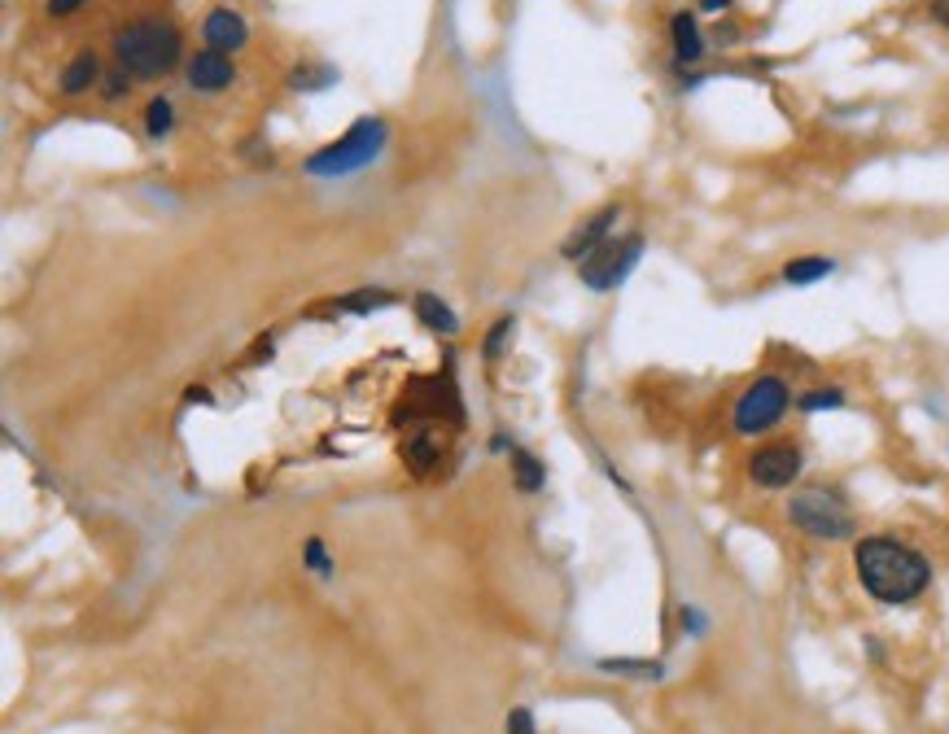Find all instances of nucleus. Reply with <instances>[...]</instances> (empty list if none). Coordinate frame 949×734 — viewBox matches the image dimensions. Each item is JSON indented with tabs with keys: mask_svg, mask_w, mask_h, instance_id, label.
<instances>
[{
	"mask_svg": "<svg viewBox=\"0 0 949 734\" xmlns=\"http://www.w3.org/2000/svg\"><path fill=\"white\" fill-rule=\"evenodd\" d=\"M854 569H858L862 590L879 603H910L932 582V564L915 547H906L888 533L862 538L854 547Z\"/></svg>",
	"mask_w": 949,
	"mask_h": 734,
	"instance_id": "obj_1",
	"label": "nucleus"
},
{
	"mask_svg": "<svg viewBox=\"0 0 949 734\" xmlns=\"http://www.w3.org/2000/svg\"><path fill=\"white\" fill-rule=\"evenodd\" d=\"M512 472H516V486L521 490H543V463L529 455V450H512Z\"/></svg>",
	"mask_w": 949,
	"mask_h": 734,
	"instance_id": "obj_16",
	"label": "nucleus"
},
{
	"mask_svg": "<svg viewBox=\"0 0 949 734\" xmlns=\"http://www.w3.org/2000/svg\"><path fill=\"white\" fill-rule=\"evenodd\" d=\"M79 4H83V0H49V18H67Z\"/></svg>",
	"mask_w": 949,
	"mask_h": 734,
	"instance_id": "obj_24",
	"label": "nucleus"
},
{
	"mask_svg": "<svg viewBox=\"0 0 949 734\" xmlns=\"http://www.w3.org/2000/svg\"><path fill=\"white\" fill-rule=\"evenodd\" d=\"M622 220V206H604V211H595L590 220L565 241V254L569 258H586V254H595L604 241H608V232H613V223Z\"/></svg>",
	"mask_w": 949,
	"mask_h": 734,
	"instance_id": "obj_8",
	"label": "nucleus"
},
{
	"mask_svg": "<svg viewBox=\"0 0 949 734\" xmlns=\"http://www.w3.org/2000/svg\"><path fill=\"white\" fill-rule=\"evenodd\" d=\"M189 83H193L198 92H223V88L232 83V62L223 58L220 49H206V53H198V58L189 62Z\"/></svg>",
	"mask_w": 949,
	"mask_h": 734,
	"instance_id": "obj_11",
	"label": "nucleus"
},
{
	"mask_svg": "<svg viewBox=\"0 0 949 734\" xmlns=\"http://www.w3.org/2000/svg\"><path fill=\"white\" fill-rule=\"evenodd\" d=\"M123 88H128V71H114L110 79H105L101 96H105V101H119V96H123Z\"/></svg>",
	"mask_w": 949,
	"mask_h": 734,
	"instance_id": "obj_23",
	"label": "nucleus"
},
{
	"mask_svg": "<svg viewBox=\"0 0 949 734\" xmlns=\"http://www.w3.org/2000/svg\"><path fill=\"white\" fill-rule=\"evenodd\" d=\"M683 625H687L691 634H696V630H705V621H700V612H696V608H683Z\"/></svg>",
	"mask_w": 949,
	"mask_h": 734,
	"instance_id": "obj_25",
	"label": "nucleus"
},
{
	"mask_svg": "<svg viewBox=\"0 0 949 734\" xmlns=\"http://www.w3.org/2000/svg\"><path fill=\"white\" fill-rule=\"evenodd\" d=\"M788 407H792L788 385H784L779 376H757V380L739 394V402H735V434L757 438V434L775 429V425L788 416Z\"/></svg>",
	"mask_w": 949,
	"mask_h": 734,
	"instance_id": "obj_4",
	"label": "nucleus"
},
{
	"mask_svg": "<svg viewBox=\"0 0 949 734\" xmlns=\"http://www.w3.org/2000/svg\"><path fill=\"white\" fill-rule=\"evenodd\" d=\"M202 35H206V44H211V49L232 53V49H241V44L250 40V27H245V18H241V13H232V9H215V13H206Z\"/></svg>",
	"mask_w": 949,
	"mask_h": 734,
	"instance_id": "obj_9",
	"label": "nucleus"
},
{
	"mask_svg": "<svg viewBox=\"0 0 949 734\" xmlns=\"http://www.w3.org/2000/svg\"><path fill=\"white\" fill-rule=\"evenodd\" d=\"M932 18H937L941 27H949V0H932Z\"/></svg>",
	"mask_w": 949,
	"mask_h": 734,
	"instance_id": "obj_26",
	"label": "nucleus"
},
{
	"mask_svg": "<svg viewBox=\"0 0 949 734\" xmlns=\"http://www.w3.org/2000/svg\"><path fill=\"white\" fill-rule=\"evenodd\" d=\"M416 315H421V324L425 328H434V333H460V319H455V310L434 294H421L416 297Z\"/></svg>",
	"mask_w": 949,
	"mask_h": 734,
	"instance_id": "obj_14",
	"label": "nucleus"
},
{
	"mask_svg": "<svg viewBox=\"0 0 949 734\" xmlns=\"http://www.w3.org/2000/svg\"><path fill=\"white\" fill-rule=\"evenodd\" d=\"M836 272V258H827V254H805V258H792L788 267H784V281L788 285H818V281H827Z\"/></svg>",
	"mask_w": 949,
	"mask_h": 734,
	"instance_id": "obj_12",
	"label": "nucleus"
},
{
	"mask_svg": "<svg viewBox=\"0 0 949 734\" xmlns=\"http://www.w3.org/2000/svg\"><path fill=\"white\" fill-rule=\"evenodd\" d=\"M797 407L801 411H836V407H845V394L840 389H809V394H801Z\"/></svg>",
	"mask_w": 949,
	"mask_h": 734,
	"instance_id": "obj_17",
	"label": "nucleus"
},
{
	"mask_svg": "<svg viewBox=\"0 0 949 734\" xmlns=\"http://www.w3.org/2000/svg\"><path fill=\"white\" fill-rule=\"evenodd\" d=\"M669 35H674V58H678V67H696V62L705 58V35H700L691 9H678V13L669 18Z\"/></svg>",
	"mask_w": 949,
	"mask_h": 734,
	"instance_id": "obj_10",
	"label": "nucleus"
},
{
	"mask_svg": "<svg viewBox=\"0 0 949 734\" xmlns=\"http://www.w3.org/2000/svg\"><path fill=\"white\" fill-rule=\"evenodd\" d=\"M788 520H792L801 533L822 538V542L854 538V516H849V508H845L831 490H801V495H792Z\"/></svg>",
	"mask_w": 949,
	"mask_h": 734,
	"instance_id": "obj_5",
	"label": "nucleus"
},
{
	"mask_svg": "<svg viewBox=\"0 0 949 734\" xmlns=\"http://www.w3.org/2000/svg\"><path fill=\"white\" fill-rule=\"evenodd\" d=\"M608 673H630V677H644V682H657L660 664H644V661H604Z\"/></svg>",
	"mask_w": 949,
	"mask_h": 734,
	"instance_id": "obj_19",
	"label": "nucleus"
},
{
	"mask_svg": "<svg viewBox=\"0 0 949 734\" xmlns=\"http://www.w3.org/2000/svg\"><path fill=\"white\" fill-rule=\"evenodd\" d=\"M403 455H407V463L416 468V472H430L434 463H438L442 455V438L434 429H425V434H412V438L403 441Z\"/></svg>",
	"mask_w": 949,
	"mask_h": 734,
	"instance_id": "obj_13",
	"label": "nucleus"
},
{
	"mask_svg": "<svg viewBox=\"0 0 949 734\" xmlns=\"http://www.w3.org/2000/svg\"><path fill=\"white\" fill-rule=\"evenodd\" d=\"M306 564H311L320 578H333V564H329V555H324V542H320V538H311V542H306Z\"/></svg>",
	"mask_w": 949,
	"mask_h": 734,
	"instance_id": "obj_21",
	"label": "nucleus"
},
{
	"mask_svg": "<svg viewBox=\"0 0 949 734\" xmlns=\"http://www.w3.org/2000/svg\"><path fill=\"white\" fill-rule=\"evenodd\" d=\"M700 9L705 13H723V9H730V0H700Z\"/></svg>",
	"mask_w": 949,
	"mask_h": 734,
	"instance_id": "obj_27",
	"label": "nucleus"
},
{
	"mask_svg": "<svg viewBox=\"0 0 949 734\" xmlns=\"http://www.w3.org/2000/svg\"><path fill=\"white\" fill-rule=\"evenodd\" d=\"M381 149H385V123L381 119H360L342 141H333L315 157H306V171L311 175H351V171H364Z\"/></svg>",
	"mask_w": 949,
	"mask_h": 734,
	"instance_id": "obj_3",
	"label": "nucleus"
},
{
	"mask_svg": "<svg viewBox=\"0 0 949 734\" xmlns=\"http://www.w3.org/2000/svg\"><path fill=\"white\" fill-rule=\"evenodd\" d=\"M297 92H315V88H324V83H333V71L329 67H320V71H311V67H302V71H293L290 79Z\"/></svg>",
	"mask_w": 949,
	"mask_h": 734,
	"instance_id": "obj_20",
	"label": "nucleus"
},
{
	"mask_svg": "<svg viewBox=\"0 0 949 734\" xmlns=\"http://www.w3.org/2000/svg\"><path fill=\"white\" fill-rule=\"evenodd\" d=\"M639 254H644V236H626V241H604L595 254H586L583 263H578V272H583V285L590 289H599V294H608V289H617L630 272H635V263H639Z\"/></svg>",
	"mask_w": 949,
	"mask_h": 734,
	"instance_id": "obj_6",
	"label": "nucleus"
},
{
	"mask_svg": "<svg viewBox=\"0 0 949 734\" xmlns=\"http://www.w3.org/2000/svg\"><path fill=\"white\" fill-rule=\"evenodd\" d=\"M145 132H149V136H166V132H171V101H166V96L149 101V110H145Z\"/></svg>",
	"mask_w": 949,
	"mask_h": 734,
	"instance_id": "obj_18",
	"label": "nucleus"
},
{
	"mask_svg": "<svg viewBox=\"0 0 949 734\" xmlns=\"http://www.w3.org/2000/svg\"><path fill=\"white\" fill-rule=\"evenodd\" d=\"M114 53L119 71H128L132 79H158L180 62V31L162 18H141L114 35Z\"/></svg>",
	"mask_w": 949,
	"mask_h": 734,
	"instance_id": "obj_2",
	"label": "nucleus"
},
{
	"mask_svg": "<svg viewBox=\"0 0 949 734\" xmlns=\"http://www.w3.org/2000/svg\"><path fill=\"white\" fill-rule=\"evenodd\" d=\"M97 74H101L97 58H92V53H79L71 67L62 71V92H67V96H79V92H88V88L97 83Z\"/></svg>",
	"mask_w": 949,
	"mask_h": 734,
	"instance_id": "obj_15",
	"label": "nucleus"
},
{
	"mask_svg": "<svg viewBox=\"0 0 949 734\" xmlns=\"http://www.w3.org/2000/svg\"><path fill=\"white\" fill-rule=\"evenodd\" d=\"M748 477L761 490H784V486H792L801 477V450L797 446H761L748 459Z\"/></svg>",
	"mask_w": 949,
	"mask_h": 734,
	"instance_id": "obj_7",
	"label": "nucleus"
},
{
	"mask_svg": "<svg viewBox=\"0 0 949 734\" xmlns=\"http://www.w3.org/2000/svg\"><path fill=\"white\" fill-rule=\"evenodd\" d=\"M504 734H538V731H534V717H529V708H512L508 722H504Z\"/></svg>",
	"mask_w": 949,
	"mask_h": 734,
	"instance_id": "obj_22",
	"label": "nucleus"
}]
</instances>
